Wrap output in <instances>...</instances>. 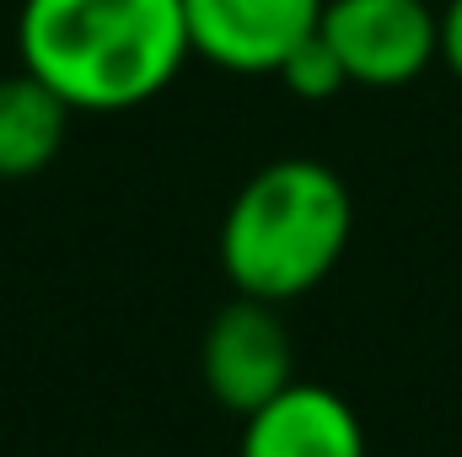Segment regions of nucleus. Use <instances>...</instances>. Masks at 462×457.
Returning a JSON list of instances; mask_svg holds the SVG:
<instances>
[{
	"label": "nucleus",
	"instance_id": "f257e3e1",
	"mask_svg": "<svg viewBox=\"0 0 462 457\" xmlns=\"http://www.w3.org/2000/svg\"><path fill=\"white\" fill-rule=\"evenodd\" d=\"M16 54L70 114H124L162 98L194 43L183 0H22Z\"/></svg>",
	"mask_w": 462,
	"mask_h": 457
},
{
	"label": "nucleus",
	"instance_id": "f03ea898",
	"mask_svg": "<svg viewBox=\"0 0 462 457\" xmlns=\"http://www.w3.org/2000/svg\"><path fill=\"white\" fill-rule=\"evenodd\" d=\"M355 200L345 178L312 156H280L258 167L221 221V269L236 296L285 307L318 291L349 247Z\"/></svg>",
	"mask_w": 462,
	"mask_h": 457
},
{
	"label": "nucleus",
	"instance_id": "7ed1b4c3",
	"mask_svg": "<svg viewBox=\"0 0 462 457\" xmlns=\"http://www.w3.org/2000/svg\"><path fill=\"white\" fill-rule=\"evenodd\" d=\"M318 33L339 54L349 87H409L441 60L436 0H328Z\"/></svg>",
	"mask_w": 462,
	"mask_h": 457
},
{
	"label": "nucleus",
	"instance_id": "20e7f679",
	"mask_svg": "<svg viewBox=\"0 0 462 457\" xmlns=\"http://www.w3.org/2000/svg\"><path fill=\"white\" fill-rule=\"evenodd\" d=\"M199 371L210 398L231 415H258L263 404H274L291 382H296V344L280 318V307L236 296L226 302L199 344Z\"/></svg>",
	"mask_w": 462,
	"mask_h": 457
},
{
	"label": "nucleus",
	"instance_id": "39448f33",
	"mask_svg": "<svg viewBox=\"0 0 462 457\" xmlns=\"http://www.w3.org/2000/svg\"><path fill=\"white\" fill-rule=\"evenodd\" d=\"M328 0H183L189 43L231 76H274L323 22Z\"/></svg>",
	"mask_w": 462,
	"mask_h": 457
},
{
	"label": "nucleus",
	"instance_id": "423d86ee",
	"mask_svg": "<svg viewBox=\"0 0 462 457\" xmlns=\"http://www.w3.org/2000/svg\"><path fill=\"white\" fill-rule=\"evenodd\" d=\"M236 457H365V425L323 382H291L274 404L242 420Z\"/></svg>",
	"mask_w": 462,
	"mask_h": 457
},
{
	"label": "nucleus",
	"instance_id": "0eeeda50",
	"mask_svg": "<svg viewBox=\"0 0 462 457\" xmlns=\"http://www.w3.org/2000/svg\"><path fill=\"white\" fill-rule=\"evenodd\" d=\"M70 108L27 70L0 76V183L38 178L65 145Z\"/></svg>",
	"mask_w": 462,
	"mask_h": 457
},
{
	"label": "nucleus",
	"instance_id": "6e6552de",
	"mask_svg": "<svg viewBox=\"0 0 462 457\" xmlns=\"http://www.w3.org/2000/svg\"><path fill=\"white\" fill-rule=\"evenodd\" d=\"M280 81H285V92L291 98H301V103H328V98H339L349 87L345 65H339V54L323 43V33H312L280 70H274Z\"/></svg>",
	"mask_w": 462,
	"mask_h": 457
},
{
	"label": "nucleus",
	"instance_id": "1a4fd4ad",
	"mask_svg": "<svg viewBox=\"0 0 462 457\" xmlns=\"http://www.w3.org/2000/svg\"><path fill=\"white\" fill-rule=\"evenodd\" d=\"M441 60L462 81V0H441Z\"/></svg>",
	"mask_w": 462,
	"mask_h": 457
}]
</instances>
